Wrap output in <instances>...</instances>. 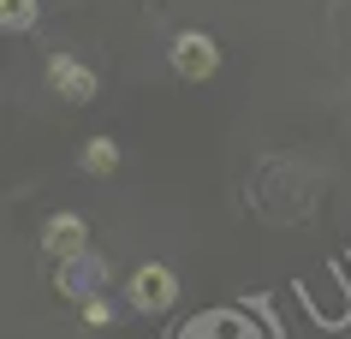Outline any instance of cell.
I'll return each mask as SVG.
<instances>
[{"label": "cell", "instance_id": "10", "mask_svg": "<svg viewBox=\"0 0 351 339\" xmlns=\"http://www.w3.org/2000/svg\"><path fill=\"white\" fill-rule=\"evenodd\" d=\"M84 316H90V327H108V321H113V303L90 298V303H84Z\"/></svg>", "mask_w": 351, "mask_h": 339}, {"label": "cell", "instance_id": "4", "mask_svg": "<svg viewBox=\"0 0 351 339\" xmlns=\"http://www.w3.org/2000/svg\"><path fill=\"white\" fill-rule=\"evenodd\" d=\"M48 84H54L66 101H95V90H101L95 72H90V66H77L72 54H54V60H48Z\"/></svg>", "mask_w": 351, "mask_h": 339}, {"label": "cell", "instance_id": "3", "mask_svg": "<svg viewBox=\"0 0 351 339\" xmlns=\"http://www.w3.org/2000/svg\"><path fill=\"white\" fill-rule=\"evenodd\" d=\"M173 298H179V280H173V268L149 262V268H137V274H131V303H137V310L161 316V310H167Z\"/></svg>", "mask_w": 351, "mask_h": 339}, {"label": "cell", "instance_id": "2", "mask_svg": "<svg viewBox=\"0 0 351 339\" xmlns=\"http://www.w3.org/2000/svg\"><path fill=\"white\" fill-rule=\"evenodd\" d=\"M101 286H108V256H95V250H77V256H66V262H60V292H66L72 303L101 298Z\"/></svg>", "mask_w": 351, "mask_h": 339}, {"label": "cell", "instance_id": "6", "mask_svg": "<svg viewBox=\"0 0 351 339\" xmlns=\"http://www.w3.org/2000/svg\"><path fill=\"white\" fill-rule=\"evenodd\" d=\"M77 250H90V226L72 221V214H54V221L42 226V256H77Z\"/></svg>", "mask_w": 351, "mask_h": 339}, {"label": "cell", "instance_id": "8", "mask_svg": "<svg viewBox=\"0 0 351 339\" xmlns=\"http://www.w3.org/2000/svg\"><path fill=\"white\" fill-rule=\"evenodd\" d=\"M84 167L90 173H113L119 167V143H113V137H90V143H84Z\"/></svg>", "mask_w": 351, "mask_h": 339}, {"label": "cell", "instance_id": "1", "mask_svg": "<svg viewBox=\"0 0 351 339\" xmlns=\"http://www.w3.org/2000/svg\"><path fill=\"white\" fill-rule=\"evenodd\" d=\"M167 339H280V327L250 303H221V310H203L185 327H173Z\"/></svg>", "mask_w": 351, "mask_h": 339}, {"label": "cell", "instance_id": "5", "mask_svg": "<svg viewBox=\"0 0 351 339\" xmlns=\"http://www.w3.org/2000/svg\"><path fill=\"white\" fill-rule=\"evenodd\" d=\"M215 66H221V54H215V42H208V36L185 30V36L173 42V72H179V77H208Z\"/></svg>", "mask_w": 351, "mask_h": 339}, {"label": "cell", "instance_id": "9", "mask_svg": "<svg viewBox=\"0 0 351 339\" xmlns=\"http://www.w3.org/2000/svg\"><path fill=\"white\" fill-rule=\"evenodd\" d=\"M36 24V0H6V30H30Z\"/></svg>", "mask_w": 351, "mask_h": 339}, {"label": "cell", "instance_id": "7", "mask_svg": "<svg viewBox=\"0 0 351 339\" xmlns=\"http://www.w3.org/2000/svg\"><path fill=\"white\" fill-rule=\"evenodd\" d=\"M304 298H315L310 310H315V321H328V327H339V321H351V303H346V292L328 280V292H322V280H304Z\"/></svg>", "mask_w": 351, "mask_h": 339}]
</instances>
